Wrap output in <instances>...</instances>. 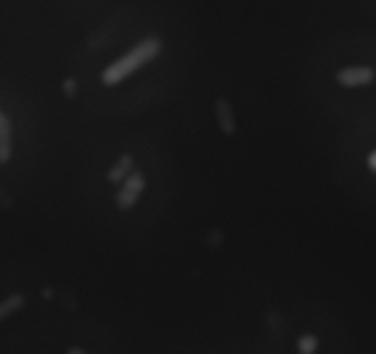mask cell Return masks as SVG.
Here are the masks:
<instances>
[{
    "instance_id": "4",
    "label": "cell",
    "mask_w": 376,
    "mask_h": 354,
    "mask_svg": "<svg viewBox=\"0 0 376 354\" xmlns=\"http://www.w3.org/2000/svg\"><path fill=\"white\" fill-rule=\"evenodd\" d=\"M215 116L222 133L231 136L235 133V116L226 97H219L215 102Z\"/></svg>"
},
{
    "instance_id": "3",
    "label": "cell",
    "mask_w": 376,
    "mask_h": 354,
    "mask_svg": "<svg viewBox=\"0 0 376 354\" xmlns=\"http://www.w3.org/2000/svg\"><path fill=\"white\" fill-rule=\"evenodd\" d=\"M376 78V72L371 66H348V68L339 70L336 74L339 85H344L347 88L363 87V85L372 83Z\"/></svg>"
},
{
    "instance_id": "5",
    "label": "cell",
    "mask_w": 376,
    "mask_h": 354,
    "mask_svg": "<svg viewBox=\"0 0 376 354\" xmlns=\"http://www.w3.org/2000/svg\"><path fill=\"white\" fill-rule=\"evenodd\" d=\"M133 166H134V158L131 157V154H121L114 166L110 167L109 182L116 184V182H121L123 178H127V176L131 175V171H133Z\"/></svg>"
},
{
    "instance_id": "8",
    "label": "cell",
    "mask_w": 376,
    "mask_h": 354,
    "mask_svg": "<svg viewBox=\"0 0 376 354\" xmlns=\"http://www.w3.org/2000/svg\"><path fill=\"white\" fill-rule=\"evenodd\" d=\"M298 349H299V353H305V354L316 353L317 338L312 334H303L298 341Z\"/></svg>"
},
{
    "instance_id": "9",
    "label": "cell",
    "mask_w": 376,
    "mask_h": 354,
    "mask_svg": "<svg viewBox=\"0 0 376 354\" xmlns=\"http://www.w3.org/2000/svg\"><path fill=\"white\" fill-rule=\"evenodd\" d=\"M63 88L66 96H73V94H75V81H73V79H66L63 83Z\"/></svg>"
},
{
    "instance_id": "6",
    "label": "cell",
    "mask_w": 376,
    "mask_h": 354,
    "mask_svg": "<svg viewBox=\"0 0 376 354\" xmlns=\"http://www.w3.org/2000/svg\"><path fill=\"white\" fill-rule=\"evenodd\" d=\"M11 158V121L6 116L0 127V164H8Z\"/></svg>"
},
{
    "instance_id": "7",
    "label": "cell",
    "mask_w": 376,
    "mask_h": 354,
    "mask_svg": "<svg viewBox=\"0 0 376 354\" xmlns=\"http://www.w3.org/2000/svg\"><path fill=\"white\" fill-rule=\"evenodd\" d=\"M24 307V295L23 294H11L4 301H0V322L15 314L17 310Z\"/></svg>"
},
{
    "instance_id": "2",
    "label": "cell",
    "mask_w": 376,
    "mask_h": 354,
    "mask_svg": "<svg viewBox=\"0 0 376 354\" xmlns=\"http://www.w3.org/2000/svg\"><path fill=\"white\" fill-rule=\"evenodd\" d=\"M143 188H145V178H143L142 173H140V171L131 173V176H127L123 188L119 189L118 197H116L118 209H121V212L131 209V207L138 202V198L142 195Z\"/></svg>"
},
{
    "instance_id": "1",
    "label": "cell",
    "mask_w": 376,
    "mask_h": 354,
    "mask_svg": "<svg viewBox=\"0 0 376 354\" xmlns=\"http://www.w3.org/2000/svg\"><path fill=\"white\" fill-rule=\"evenodd\" d=\"M162 41L158 37H147L145 41H142L140 44L133 48V50L125 54L121 59H118L116 63L109 66V68L101 74V81L105 85H118L121 83L125 78H128L131 74H134L140 66L151 63L158 54L162 51Z\"/></svg>"
},
{
    "instance_id": "10",
    "label": "cell",
    "mask_w": 376,
    "mask_h": 354,
    "mask_svg": "<svg viewBox=\"0 0 376 354\" xmlns=\"http://www.w3.org/2000/svg\"><path fill=\"white\" fill-rule=\"evenodd\" d=\"M367 167L372 171V173H376V151H372L369 157H367Z\"/></svg>"
}]
</instances>
